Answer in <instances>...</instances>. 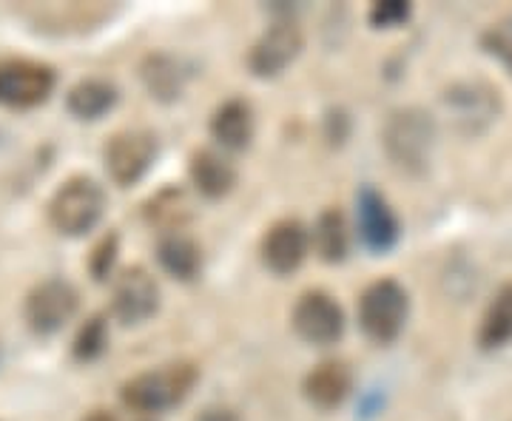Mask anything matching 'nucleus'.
<instances>
[{"mask_svg":"<svg viewBox=\"0 0 512 421\" xmlns=\"http://www.w3.org/2000/svg\"><path fill=\"white\" fill-rule=\"evenodd\" d=\"M197 379H200L197 365L171 362V365L146 370V373H137L134 379H128L120 390V399L137 413H163V410H171L185 402V396L194 390Z\"/></svg>","mask_w":512,"mask_h":421,"instance_id":"obj_1","label":"nucleus"},{"mask_svg":"<svg viewBox=\"0 0 512 421\" xmlns=\"http://www.w3.org/2000/svg\"><path fill=\"white\" fill-rule=\"evenodd\" d=\"M103 211H106V191H103V185L92 177H86V174L69 177L46 205L49 225L63 237L89 234L100 222Z\"/></svg>","mask_w":512,"mask_h":421,"instance_id":"obj_2","label":"nucleus"},{"mask_svg":"<svg viewBox=\"0 0 512 421\" xmlns=\"http://www.w3.org/2000/svg\"><path fill=\"white\" fill-rule=\"evenodd\" d=\"M436 143V123L424 109H399L387 117L382 129V146L387 157L402 171L419 174L430 163V151Z\"/></svg>","mask_w":512,"mask_h":421,"instance_id":"obj_3","label":"nucleus"},{"mask_svg":"<svg viewBox=\"0 0 512 421\" xmlns=\"http://www.w3.org/2000/svg\"><path fill=\"white\" fill-rule=\"evenodd\" d=\"M410 311L407 291L396 279H376L370 282L359 299V325L367 339L387 345L402 333Z\"/></svg>","mask_w":512,"mask_h":421,"instance_id":"obj_4","label":"nucleus"},{"mask_svg":"<svg viewBox=\"0 0 512 421\" xmlns=\"http://www.w3.org/2000/svg\"><path fill=\"white\" fill-rule=\"evenodd\" d=\"M57 86V74L49 63L29 57L0 60V106L35 109L46 103Z\"/></svg>","mask_w":512,"mask_h":421,"instance_id":"obj_5","label":"nucleus"},{"mask_svg":"<svg viewBox=\"0 0 512 421\" xmlns=\"http://www.w3.org/2000/svg\"><path fill=\"white\" fill-rule=\"evenodd\" d=\"M77 305H80V293L72 282L60 276H49L26 293L23 319L37 336H52L57 330H63L66 322H72Z\"/></svg>","mask_w":512,"mask_h":421,"instance_id":"obj_6","label":"nucleus"},{"mask_svg":"<svg viewBox=\"0 0 512 421\" xmlns=\"http://www.w3.org/2000/svg\"><path fill=\"white\" fill-rule=\"evenodd\" d=\"M106 171L117 185L140 183L146 177V171L157 160V137L148 129H123L111 134L106 151Z\"/></svg>","mask_w":512,"mask_h":421,"instance_id":"obj_7","label":"nucleus"},{"mask_svg":"<svg viewBox=\"0 0 512 421\" xmlns=\"http://www.w3.org/2000/svg\"><path fill=\"white\" fill-rule=\"evenodd\" d=\"M160 308V285L143 265H131L114 279L111 313L123 325H143Z\"/></svg>","mask_w":512,"mask_h":421,"instance_id":"obj_8","label":"nucleus"},{"mask_svg":"<svg viewBox=\"0 0 512 421\" xmlns=\"http://www.w3.org/2000/svg\"><path fill=\"white\" fill-rule=\"evenodd\" d=\"M293 330L311 345H333L345 333V313L325 291H308L293 308Z\"/></svg>","mask_w":512,"mask_h":421,"instance_id":"obj_9","label":"nucleus"},{"mask_svg":"<svg viewBox=\"0 0 512 421\" xmlns=\"http://www.w3.org/2000/svg\"><path fill=\"white\" fill-rule=\"evenodd\" d=\"M302 32L291 20H279L265 35L256 40L248 55V66L256 77H276L282 74L302 52Z\"/></svg>","mask_w":512,"mask_h":421,"instance_id":"obj_10","label":"nucleus"},{"mask_svg":"<svg viewBox=\"0 0 512 421\" xmlns=\"http://www.w3.org/2000/svg\"><path fill=\"white\" fill-rule=\"evenodd\" d=\"M308 245H311V234L305 222L293 220V217L279 220L262 237V262L274 274H293L308 257Z\"/></svg>","mask_w":512,"mask_h":421,"instance_id":"obj_11","label":"nucleus"},{"mask_svg":"<svg viewBox=\"0 0 512 421\" xmlns=\"http://www.w3.org/2000/svg\"><path fill=\"white\" fill-rule=\"evenodd\" d=\"M444 103L458 129L467 134H476L484 126H490L498 114V92L487 83H458L453 89H447Z\"/></svg>","mask_w":512,"mask_h":421,"instance_id":"obj_12","label":"nucleus"},{"mask_svg":"<svg viewBox=\"0 0 512 421\" xmlns=\"http://www.w3.org/2000/svg\"><path fill=\"white\" fill-rule=\"evenodd\" d=\"M359 231H362L367 248H373V251H387L399 239L396 214L390 211L382 194L373 188H365L359 194Z\"/></svg>","mask_w":512,"mask_h":421,"instance_id":"obj_13","label":"nucleus"},{"mask_svg":"<svg viewBox=\"0 0 512 421\" xmlns=\"http://www.w3.org/2000/svg\"><path fill=\"white\" fill-rule=\"evenodd\" d=\"M350 387H353V373H350V367L345 362H336V359H330V362H322V365H316L305 376V399L313 404V407H319V410H333V407H339V404L345 402L350 396Z\"/></svg>","mask_w":512,"mask_h":421,"instance_id":"obj_14","label":"nucleus"},{"mask_svg":"<svg viewBox=\"0 0 512 421\" xmlns=\"http://www.w3.org/2000/svg\"><path fill=\"white\" fill-rule=\"evenodd\" d=\"M188 174H191V183L197 185V191L208 200H220L237 183V168L214 148L194 151V157L188 163Z\"/></svg>","mask_w":512,"mask_h":421,"instance_id":"obj_15","label":"nucleus"},{"mask_svg":"<svg viewBox=\"0 0 512 421\" xmlns=\"http://www.w3.org/2000/svg\"><path fill=\"white\" fill-rule=\"evenodd\" d=\"M211 134L222 148L242 151L254 140V109L248 100H225L211 117Z\"/></svg>","mask_w":512,"mask_h":421,"instance_id":"obj_16","label":"nucleus"},{"mask_svg":"<svg viewBox=\"0 0 512 421\" xmlns=\"http://www.w3.org/2000/svg\"><path fill=\"white\" fill-rule=\"evenodd\" d=\"M117 106V86L100 77H86L80 83H74L66 94V109L74 120H100Z\"/></svg>","mask_w":512,"mask_h":421,"instance_id":"obj_17","label":"nucleus"},{"mask_svg":"<svg viewBox=\"0 0 512 421\" xmlns=\"http://www.w3.org/2000/svg\"><path fill=\"white\" fill-rule=\"evenodd\" d=\"M157 259L163 265L165 274H171L174 279H194L202 271V251L194 239L174 231V234H163L157 242Z\"/></svg>","mask_w":512,"mask_h":421,"instance_id":"obj_18","label":"nucleus"},{"mask_svg":"<svg viewBox=\"0 0 512 421\" xmlns=\"http://www.w3.org/2000/svg\"><path fill=\"white\" fill-rule=\"evenodd\" d=\"M140 77L146 83L148 94L163 100V103L177 100L183 92L185 72L171 55H148L140 66Z\"/></svg>","mask_w":512,"mask_h":421,"instance_id":"obj_19","label":"nucleus"},{"mask_svg":"<svg viewBox=\"0 0 512 421\" xmlns=\"http://www.w3.org/2000/svg\"><path fill=\"white\" fill-rule=\"evenodd\" d=\"M143 214H146V220L151 222L154 228H160L165 234H174V231H180V225L191 217V205H188V197H185L183 188L171 185V188L157 191V194L143 205Z\"/></svg>","mask_w":512,"mask_h":421,"instance_id":"obj_20","label":"nucleus"},{"mask_svg":"<svg viewBox=\"0 0 512 421\" xmlns=\"http://www.w3.org/2000/svg\"><path fill=\"white\" fill-rule=\"evenodd\" d=\"M478 342L487 350L504 348L507 342H512V285H501L495 293V299L481 319Z\"/></svg>","mask_w":512,"mask_h":421,"instance_id":"obj_21","label":"nucleus"},{"mask_svg":"<svg viewBox=\"0 0 512 421\" xmlns=\"http://www.w3.org/2000/svg\"><path fill=\"white\" fill-rule=\"evenodd\" d=\"M313 245H316V254L325 259V262H342L348 254L350 245V231L348 220L339 208H328L319 214L316 228H313Z\"/></svg>","mask_w":512,"mask_h":421,"instance_id":"obj_22","label":"nucleus"},{"mask_svg":"<svg viewBox=\"0 0 512 421\" xmlns=\"http://www.w3.org/2000/svg\"><path fill=\"white\" fill-rule=\"evenodd\" d=\"M106 348H109V322L103 313H94L77 330L72 342V356L77 362H94L103 356Z\"/></svg>","mask_w":512,"mask_h":421,"instance_id":"obj_23","label":"nucleus"},{"mask_svg":"<svg viewBox=\"0 0 512 421\" xmlns=\"http://www.w3.org/2000/svg\"><path fill=\"white\" fill-rule=\"evenodd\" d=\"M117 251H120V237L109 231L106 237H100V242L92 248L89 254V274L94 282H106L109 274L114 271V262H117Z\"/></svg>","mask_w":512,"mask_h":421,"instance_id":"obj_24","label":"nucleus"},{"mask_svg":"<svg viewBox=\"0 0 512 421\" xmlns=\"http://www.w3.org/2000/svg\"><path fill=\"white\" fill-rule=\"evenodd\" d=\"M484 46H487L490 55L498 57V60L512 72V18L493 26V29L484 35Z\"/></svg>","mask_w":512,"mask_h":421,"instance_id":"obj_25","label":"nucleus"},{"mask_svg":"<svg viewBox=\"0 0 512 421\" xmlns=\"http://www.w3.org/2000/svg\"><path fill=\"white\" fill-rule=\"evenodd\" d=\"M407 18H410V3H402V0H384V3H376L370 9V23L379 29L402 26Z\"/></svg>","mask_w":512,"mask_h":421,"instance_id":"obj_26","label":"nucleus"},{"mask_svg":"<svg viewBox=\"0 0 512 421\" xmlns=\"http://www.w3.org/2000/svg\"><path fill=\"white\" fill-rule=\"evenodd\" d=\"M197 421H237V416L228 407H208Z\"/></svg>","mask_w":512,"mask_h":421,"instance_id":"obj_27","label":"nucleus"},{"mask_svg":"<svg viewBox=\"0 0 512 421\" xmlns=\"http://www.w3.org/2000/svg\"><path fill=\"white\" fill-rule=\"evenodd\" d=\"M83 421H117V419L111 416L109 410H92V413H89Z\"/></svg>","mask_w":512,"mask_h":421,"instance_id":"obj_28","label":"nucleus"}]
</instances>
